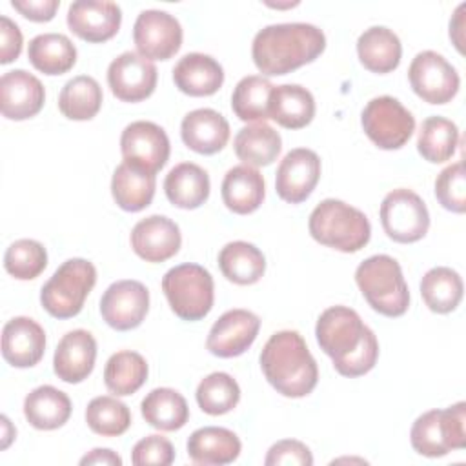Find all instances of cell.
I'll list each match as a JSON object with an SVG mask.
<instances>
[{
    "instance_id": "obj_1",
    "label": "cell",
    "mask_w": 466,
    "mask_h": 466,
    "mask_svg": "<svg viewBox=\"0 0 466 466\" xmlns=\"http://www.w3.org/2000/svg\"><path fill=\"white\" fill-rule=\"evenodd\" d=\"M320 350L331 359L342 377H360L373 370L379 359L375 333L362 322L359 313L348 306L324 309L315 326Z\"/></svg>"
},
{
    "instance_id": "obj_2",
    "label": "cell",
    "mask_w": 466,
    "mask_h": 466,
    "mask_svg": "<svg viewBox=\"0 0 466 466\" xmlns=\"http://www.w3.org/2000/svg\"><path fill=\"white\" fill-rule=\"evenodd\" d=\"M326 49V35L313 24L289 22L262 27L251 44L257 69L266 76L288 75Z\"/></svg>"
},
{
    "instance_id": "obj_3",
    "label": "cell",
    "mask_w": 466,
    "mask_h": 466,
    "mask_svg": "<svg viewBox=\"0 0 466 466\" xmlns=\"http://www.w3.org/2000/svg\"><path fill=\"white\" fill-rule=\"evenodd\" d=\"M258 360L266 380L284 397H306L319 382L317 362L299 331L282 329L273 333Z\"/></svg>"
},
{
    "instance_id": "obj_4",
    "label": "cell",
    "mask_w": 466,
    "mask_h": 466,
    "mask_svg": "<svg viewBox=\"0 0 466 466\" xmlns=\"http://www.w3.org/2000/svg\"><path fill=\"white\" fill-rule=\"evenodd\" d=\"M308 229L319 244L342 253L362 249L371 237L368 217L337 198H326L315 206L308 220Z\"/></svg>"
},
{
    "instance_id": "obj_5",
    "label": "cell",
    "mask_w": 466,
    "mask_h": 466,
    "mask_svg": "<svg viewBox=\"0 0 466 466\" xmlns=\"http://www.w3.org/2000/svg\"><path fill=\"white\" fill-rule=\"evenodd\" d=\"M355 282L366 302L384 317L408 311L410 291L400 264L390 255H371L355 269Z\"/></svg>"
},
{
    "instance_id": "obj_6",
    "label": "cell",
    "mask_w": 466,
    "mask_h": 466,
    "mask_svg": "<svg viewBox=\"0 0 466 466\" xmlns=\"http://www.w3.org/2000/svg\"><path fill=\"white\" fill-rule=\"evenodd\" d=\"M96 284V268L86 258H67L42 286L40 304L55 319L78 315Z\"/></svg>"
},
{
    "instance_id": "obj_7",
    "label": "cell",
    "mask_w": 466,
    "mask_h": 466,
    "mask_svg": "<svg viewBox=\"0 0 466 466\" xmlns=\"http://www.w3.org/2000/svg\"><path fill=\"white\" fill-rule=\"evenodd\" d=\"M162 291L171 311L182 320L204 319L215 302V284L211 273L200 264L186 262L166 271Z\"/></svg>"
},
{
    "instance_id": "obj_8",
    "label": "cell",
    "mask_w": 466,
    "mask_h": 466,
    "mask_svg": "<svg viewBox=\"0 0 466 466\" xmlns=\"http://www.w3.org/2000/svg\"><path fill=\"white\" fill-rule=\"evenodd\" d=\"M410 442L419 455L430 459L466 448V402L419 415L411 426Z\"/></svg>"
},
{
    "instance_id": "obj_9",
    "label": "cell",
    "mask_w": 466,
    "mask_h": 466,
    "mask_svg": "<svg viewBox=\"0 0 466 466\" xmlns=\"http://www.w3.org/2000/svg\"><path fill=\"white\" fill-rule=\"evenodd\" d=\"M360 124L366 137L380 149H400L415 131L413 115L393 96L371 98L362 113Z\"/></svg>"
},
{
    "instance_id": "obj_10",
    "label": "cell",
    "mask_w": 466,
    "mask_h": 466,
    "mask_svg": "<svg viewBox=\"0 0 466 466\" xmlns=\"http://www.w3.org/2000/svg\"><path fill=\"white\" fill-rule=\"evenodd\" d=\"M379 215L384 233L400 244L420 240L430 228V213L424 200L406 187L390 191L380 202Z\"/></svg>"
},
{
    "instance_id": "obj_11",
    "label": "cell",
    "mask_w": 466,
    "mask_h": 466,
    "mask_svg": "<svg viewBox=\"0 0 466 466\" xmlns=\"http://www.w3.org/2000/svg\"><path fill=\"white\" fill-rule=\"evenodd\" d=\"M413 93L428 104H448L461 87L457 69L437 51H420L408 67Z\"/></svg>"
},
{
    "instance_id": "obj_12",
    "label": "cell",
    "mask_w": 466,
    "mask_h": 466,
    "mask_svg": "<svg viewBox=\"0 0 466 466\" xmlns=\"http://www.w3.org/2000/svg\"><path fill=\"white\" fill-rule=\"evenodd\" d=\"M133 42L140 56L169 60L182 46V25L166 11L146 9L135 20Z\"/></svg>"
},
{
    "instance_id": "obj_13",
    "label": "cell",
    "mask_w": 466,
    "mask_h": 466,
    "mask_svg": "<svg viewBox=\"0 0 466 466\" xmlns=\"http://www.w3.org/2000/svg\"><path fill=\"white\" fill-rule=\"evenodd\" d=\"M122 158L147 173L157 175L169 158V138L166 131L149 120H137L124 127L120 137Z\"/></svg>"
},
{
    "instance_id": "obj_14",
    "label": "cell",
    "mask_w": 466,
    "mask_h": 466,
    "mask_svg": "<svg viewBox=\"0 0 466 466\" xmlns=\"http://www.w3.org/2000/svg\"><path fill=\"white\" fill-rule=\"evenodd\" d=\"M149 311V291L138 280H116L100 299V315L116 331H129L142 324Z\"/></svg>"
},
{
    "instance_id": "obj_15",
    "label": "cell",
    "mask_w": 466,
    "mask_h": 466,
    "mask_svg": "<svg viewBox=\"0 0 466 466\" xmlns=\"http://www.w3.org/2000/svg\"><path fill=\"white\" fill-rule=\"evenodd\" d=\"M158 73L151 60L138 53L126 51L111 60L107 67V86L122 102H140L153 95Z\"/></svg>"
},
{
    "instance_id": "obj_16",
    "label": "cell",
    "mask_w": 466,
    "mask_h": 466,
    "mask_svg": "<svg viewBox=\"0 0 466 466\" xmlns=\"http://www.w3.org/2000/svg\"><path fill=\"white\" fill-rule=\"evenodd\" d=\"M260 329V319L242 308L228 309L211 326L206 348L211 355L220 359H233L242 355L257 339Z\"/></svg>"
},
{
    "instance_id": "obj_17",
    "label": "cell",
    "mask_w": 466,
    "mask_h": 466,
    "mask_svg": "<svg viewBox=\"0 0 466 466\" xmlns=\"http://www.w3.org/2000/svg\"><path fill=\"white\" fill-rule=\"evenodd\" d=\"M320 178V158L313 149L295 147L280 160L275 175L277 195L289 204L304 202Z\"/></svg>"
},
{
    "instance_id": "obj_18",
    "label": "cell",
    "mask_w": 466,
    "mask_h": 466,
    "mask_svg": "<svg viewBox=\"0 0 466 466\" xmlns=\"http://www.w3.org/2000/svg\"><path fill=\"white\" fill-rule=\"evenodd\" d=\"M133 251L146 262H164L175 257L182 244L180 228L164 215H149L138 220L129 237Z\"/></svg>"
},
{
    "instance_id": "obj_19",
    "label": "cell",
    "mask_w": 466,
    "mask_h": 466,
    "mask_svg": "<svg viewBox=\"0 0 466 466\" xmlns=\"http://www.w3.org/2000/svg\"><path fill=\"white\" fill-rule=\"evenodd\" d=\"M122 24L120 5L115 2H73L67 9V25L82 40L100 44L113 38Z\"/></svg>"
},
{
    "instance_id": "obj_20",
    "label": "cell",
    "mask_w": 466,
    "mask_h": 466,
    "mask_svg": "<svg viewBox=\"0 0 466 466\" xmlns=\"http://www.w3.org/2000/svg\"><path fill=\"white\" fill-rule=\"evenodd\" d=\"M46 100L42 82L25 69H13L0 78V111L9 120H27L40 113Z\"/></svg>"
},
{
    "instance_id": "obj_21",
    "label": "cell",
    "mask_w": 466,
    "mask_h": 466,
    "mask_svg": "<svg viewBox=\"0 0 466 466\" xmlns=\"http://www.w3.org/2000/svg\"><path fill=\"white\" fill-rule=\"evenodd\" d=\"M46 351V331L29 317H13L2 329V357L13 368H31Z\"/></svg>"
},
{
    "instance_id": "obj_22",
    "label": "cell",
    "mask_w": 466,
    "mask_h": 466,
    "mask_svg": "<svg viewBox=\"0 0 466 466\" xmlns=\"http://www.w3.org/2000/svg\"><path fill=\"white\" fill-rule=\"evenodd\" d=\"M96 360V340L86 329L67 331L53 357V370L56 377L67 384H78L86 380Z\"/></svg>"
},
{
    "instance_id": "obj_23",
    "label": "cell",
    "mask_w": 466,
    "mask_h": 466,
    "mask_svg": "<svg viewBox=\"0 0 466 466\" xmlns=\"http://www.w3.org/2000/svg\"><path fill=\"white\" fill-rule=\"evenodd\" d=\"M182 142L195 153L215 155L229 140V124L215 109L200 107L189 111L180 124Z\"/></svg>"
},
{
    "instance_id": "obj_24",
    "label": "cell",
    "mask_w": 466,
    "mask_h": 466,
    "mask_svg": "<svg viewBox=\"0 0 466 466\" xmlns=\"http://www.w3.org/2000/svg\"><path fill=\"white\" fill-rule=\"evenodd\" d=\"M173 82L184 95L209 96L222 87L224 69L209 55L187 53L175 64Z\"/></svg>"
},
{
    "instance_id": "obj_25",
    "label": "cell",
    "mask_w": 466,
    "mask_h": 466,
    "mask_svg": "<svg viewBox=\"0 0 466 466\" xmlns=\"http://www.w3.org/2000/svg\"><path fill=\"white\" fill-rule=\"evenodd\" d=\"M222 200L226 208L237 215L257 211L266 195L264 177L257 167L240 164L233 166L222 180Z\"/></svg>"
},
{
    "instance_id": "obj_26",
    "label": "cell",
    "mask_w": 466,
    "mask_h": 466,
    "mask_svg": "<svg viewBox=\"0 0 466 466\" xmlns=\"http://www.w3.org/2000/svg\"><path fill=\"white\" fill-rule=\"evenodd\" d=\"M187 457L195 464H229L240 455V439L228 428L204 426L195 430L187 439Z\"/></svg>"
},
{
    "instance_id": "obj_27",
    "label": "cell",
    "mask_w": 466,
    "mask_h": 466,
    "mask_svg": "<svg viewBox=\"0 0 466 466\" xmlns=\"http://www.w3.org/2000/svg\"><path fill=\"white\" fill-rule=\"evenodd\" d=\"M209 175L198 164L180 162L169 169L164 180L167 200L180 209H197L209 197Z\"/></svg>"
},
{
    "instance_id": "obj_28",
    "label": "cell",
    "mask_w": 466,
    "mask_h": 466,
    "mask_svg": "<svg viewBox=\"0 0 466 466\" xmlns=\"http://www.w3.org/2000/svg\"><path fill=\"white\" fill-rule=\"evenodd\" d=\"M357 55L368 71L386 75L399 67L402 46L391 29L371 25L357 38Z\"/></svg>"
},
{
    "instance_id": "obj_29",
    "label": "cell",
    "mask_w": 466,
    "mask_h": 466,
    "mask_svg": "<svg viewBox=\"0 0 466 466\" xmlns=\"http://www.w3.org/2000/svg\"><path fill=\"white\" fill-rule=\"evenodd\" d=\"M315 116L313 95L299 84L273 86L269 95V118L286 129H302Z\"/></svg>"
},
{
    "instance_id": "obj_30",
    "label": "cell",
    "mask_w": 466,
    "mask_h": 466,
    "mask_svg": "<svg viewBox=\"0 0 466 466\" xmlns=\"http://www.w3.org/2000/svg\"><path fill=\"white\" fill-rule=\"evenodd\" d=\"M157 178L133 164L122 162L115 167L111 178V195L124 211L137 213L147 208L155 197Z\"/></svg>"
},
{
    "instance_id": "obj_31",
    "label": "cell",
    "mask_w": 466,
    "mask_h": 466,
    "mask_svg": "<svg viewBox=\"0 0 466 466\" xmlns=\"http://www.w3.org/2000/svg\"><path fill=\"white\" fill-rule=\"evenodd\" d=\"M71 399L58 388L44 384L24 399V417L36 430L62 428L71 417Z\"/></svg>"
},
{
    "instance_id": "obj_32",
    "label": "cell",
    "mask_w": 466,
    "mask_h": 466,
    "mask_svg": "<svg viewBox=\"0 0 466 466\" xmlns=\"http://www.w3.org/2000/svg\"><path fill=\"white\" fill-rule=\"evenodd\" d=\"M233 149L242 164L251 167L269 166L277 160L282 149V138L266 122H255L244 126L233 140Z\"/></svg>"
},
{
    "instance_id": "obj_33",
    "label": "cell",
    "mask_w": 466,
    "mask_h": 466,
    "mask_svg": "<svg viewBox=\"0 0 466 466\" xmlns=\"http://www.w3.org/2000/svg\"><path fill=\"white\" fill-rule=\"evenodd\" d=\"M218 268L222 275L238 286H251L258 282L266 271L264 253L251 242H228L218 253Z\"/></svg>"
},
{
    "instance_id": "obj_34",
    "label": "cell",
    "mask_w": 466,
    "mask_h": 466,
    "mask_svg": "<svg viewBox=\"0 0 466 466\" xmlns=\"http://www.w3.org/2000/svg\"><path fill=\"white\" fill-rule=\"evenodd\" d=\"M27 58L44 75H64L76 64V47L62 33H42L29 42Z\"/></svg>"
},
{
    "instance_id": "obj_35",
    "label": "cell",
    "mask_w": 466,
    "mask_h": 466,
    "mask_svg": "<svg viewBox=\"0 0 466 466\" xmlns=\"http://www.w3.org/2000/svg\"><path fill=\"white\" fill-rule=\"evenodd\" d=\"M146 422L160 431H175L186 426L189 408L186 399L173 388H155L140 402Z\"/></svg>"
},
{
    "instance_id": "obj_36",
    "label": "cell",
    "mask_w": 466,
    "mask_h": 466,
    "mask_svg": "<svg viewBox=\"0 0 466 466\" xmlns=\"http://www.w3.org/2000/svg\"><path fill=\"white\" fill-rule=\"evenodd\" d=\"M464 284L461 275L448 268L437 266L424 273L420 280V297L430 311L446 315L457 309L462 300Z\"/></svg>"
},
{
    "instance_id": "obj_37",
    "label": "cell",
    "mask_w": 466,
    "mask_h": 466,
    "mask_svg": "<svg viewBox=\"0 0 466 466\" xmlns=\"http://www.w3.org/2000/svg\"><path fill=\"white\" fill-rule=\"evenodd\" d=\"M102 87L87 75L67 80L58 95V109L69 120H91L102 107Z\"/></svg>"
},
{
    "instance_id": "obj_38",
    "label": "cell",
    "mask_w": 466,
    "mask_h": 466,
    "mask_svg": "<svg viewBox=\"0 0 466 466\" xmlns=\"http://www.w3.org/2000/svg\"><path fill=\"white\" fill-rule=\"evenodd\" d=\"M147 362L146 359L129 350L113 353L104 368L106 388L116 397H126L142 388L147 379Z\"/></svg>"
},
{
    "instance_id": "obj_39",
    "label": "cell",
    "mask_w": 466,
    "mask_h": 466,
    "mask_svg": "<svg viewBox=\"0 0 466 466\" xmlns=\"http://www.w3.org/2000/svg\"><path fill=\"white\" fill-rule=\"evenodd\" d=\"M273 84L260 75L238 80L231 95V109L242 122H266L269 118V95Z\"/></svg>"
},
{
    "instance_id": "obj_40",
    "label": "cell",
    "mask_w": 466,
    "mask_h": 466,
    "mask_svg": "<svg viewBox=\"0 0 466 466\" xmlns=\"http://www.w3.org/2000/svg\"><path fill=\"white\" fill-rule=\"evenodd\" d=\"M459 144V127L455 122L433 115L422 120L417 149L420 157L431 164L446 162L453 157Z\"/></svg>"
},
{
    "instance_id": "obj_41",
    "label": "cell",
    "mask_w": 466,
    "mask_h": 466,
    "mask_svg": "<svg viewBox=\"0 0 466 466\" xmlns=\"http://www.w3.org/2000/svg\"><path fill=\"white\" fill-rule=\"evenodd\" d=\"M197 404L208 415H224L240 400L238 382L226 371H213L197 386Z\"/></svg>"
},
{
    "instance_id": "obj_42",
    "label": "cell",
    "mask_w": 466,
    "mask_h": 466,
    "mask_svg": "<svg viewBox=\"0 0 466 466\" xmlns=\"http://www.w3.org/2000/svg\"><path fill=\"white\" fill-rule=\"evenodd\" d=\"M86 422L96 435L118 437L131 426V411L116 397L100 395L87 404Z\"/></svg>"
},
{
    "instance_id": "obj_43",
    "label": "cell",
    "mask_w": 466,
    "mask_h": 466,
    "mask_svg": "<svg viewBox=\"0 0 466 466\" xmlns=\"http://www.w3.org/2000/svg\"><path fill=\"white\" fill-rule=\"evenodd\" d=\"M47 266L46 248L33 238L15 240L4 255L5 271L18 280L36 279Z\"/></svg>"
},
{
    "instance_id": "obj_44",
    "label": "cell",
    "mask_w": 466,
    "mask_h": 466,
    "mask_svg": "<svg viewBox=\"0 0 466 466\" xmlns=\"http://www.w3.org/2000/svg\"><path fill=\"white\" fill-rule=\"evenodd\" d=\"M435 197L439 204L451 213L466 211V173L461 160L446 166L437 175Z\"/></svg>"
},
{
    "instance_id": "obj_45",
    "label": "cell",
    "mask_w": 466,
    "mask_h": 466,
    "mask_svg": "<svg viewBox=\"0 0 466 466\" xmlns=\"http://www.w3.org/2000/svg\"><path fill=\"white\" fill-rule=\"evenodd\" d=\"M173 461H175V448L162 435H147L140 439L131 450V462L135 466H146V464L167 466Z\"/></svg>"
},
{
    "instance_id": "obj_46",
    "label": "cell",
    "mask_w": 466,
    "mask_h": 466,
    "mask_svg": "<svg viewBox=\"0 0 466 466\" xmlns=\"http://www.w3.org/2000/svg\"><path fill=\"white\" fill-rule=\"evenodd\" d=\"M266 466H311L313 455L309 448L295 439H284L275 442L264 459Z\"/></svg>"
},
{
    "instance_id": "obj_47",
    "label": "cell",
    "mask_w": 466,
    "mask_h": 466,
    "mask_svg": "<svg viewBox=\"0 0 466 466\" xmlns=\"http://www.w3.org/2000/svg\"><path fill=\"white\" fill-rule=\"evenodd\" d=\"M22 31L5 15L0 16V64H9L20 56L22 51Z\"/></svg>"
},
{
    "instance_id": "obj_48",
    "label": "cell",
    "mask_w": 466,
    "mask_h": 466,
    "mask_svg": "<svg viewBox=\"0 0 466 466\" xmlns=\"http://www.w3.org/2000/svg\"><path fill=\"white\" fill-rule=\"evenodd\" d=\"M11 7L31 22H49L55 18L60 0H13Z\"/></svg>"
},
{
    "instance_id": "obj_49",
    "label": "cell",
    "mask_w": 466,
    "mask_h": 466,
    "mask_svg": "<svg viewBox=\"0 0 466 466\" xmlns=\"http://www.w3.org/2000/svg\"><path fill=\"white\" fill-rule=\"evenodd\" d=\"M80 464L82 466H87V464H102V466H120L122 464V457L109 450V448H95L91 450L89 453H86L82 459H80Z\"/></svg>"
},
{
    "instance_id": "obj_50",
    "label": "cell",
    "mask_w": 466,
    "mask_h": 466,
    "mask_svg": "<svg viewBox=\"0 0 466 466\" xmlns=\"http://www.w3.org/2000/svg\"><path fill=\"white\" fill-rule=\"evenodd\" d=\"M464 9H466V4H461L455 9L453 18L450 20V38L453 40L459 53L464 51V47H462V44H464V31H462V27H464V15H462Z\"/></svg>"
},
{
    "instance_id": "obj_51",
    "label": "cell",
    "mask_w": 466,
    "mask_h": 466,
    "mask_svg": "<svg viewBox=\"0 0 466 466\" xmlns=\"http://www.w3.org/2000/svg\"><path fill=\"white\" fill-rule=\"evenodd\" d=\"M15 435H16V430L11 426L9 419L5 415H2V450H5L11 444Z\"/></svg>"
}]
</instances>
